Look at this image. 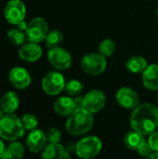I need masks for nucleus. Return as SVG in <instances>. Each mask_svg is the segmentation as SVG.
Instances as JSON below:
<instances>
[{
    "label": "nucleus",
    "instance_id": "14",
    "mask_svg": "<svg viewBox=\"0 0 158 159\" xmlns=\"http://www.w3.org/2000/svg\"><path fill=\"white\" fill-rule=\"evenodd\" d=\"M43 55V49L38 43L34 42H26L22 46H20L19 49V56L21 60L27 62H34L37 61Z\"/></svg>",
    "mask_w": 158,
    "mask_h": 159
},
{
    "label": "nucleus",
    "instance_id": "31",
    "mask_svg": "<svg viewBox=\"0 0 158 159\" xmlns=\"http://www.w3.org/2000/svg\"><path fill=\"white\" fill-rule=\"evenodd\" d=\"M16 26H17L16 28H18L19 30L23 31V32H26L27 27H28V23H27L25 20H21V21H20V22H19Z\"/></svg>",
    "mask_w": 158,
    "mask_h": 159
},
{
    "label": "nucleus",
    "instance_id": "35",
    "mask_svg": "<svg viewBox=\"0 0 158 159\" xmlns=\"http://www.w3.org/2000/svg\"><path fill=\"white\" fill-rule=\"evenodd\" d=\"M156 14H157V17H158V9H157V12H156Z\"/></svg>",
    "mask_w": 158,
    "mask_h": 159
},
{
    "label": "nucleus",
    "instance_id": "17",
    "mask_svg": "<svg viewBox=\"0 0 158 159\" xmlns=\"http://www.w3.org/2000/svg\"><path fill=\"white\" fill-rule=\"evenodd\" d=\"M143 86L152 91L158 89V65L150 64L142 72Z\"/></svg>",
    "mask_w": 158,
    "mask_h": 159
},
{
    "label": "nucleus",
    "instance_id": "33",
    "mask_svg": "<svg viewBox=\"0 0 158 159\" xmlns=\"http://www.w3.org/2000/svg\"><path fill=\"white\" fill-rule=\"evenodd\" d=\"M145 159H158V152H152Z\"/></svg>",
    "mask_w": 158,
    "mask_h": 159
},
{
    "label": "nucleus",
    "instance_id": "28",
    "mask_svg": "<svg viewBox=\"0 0 158 159\" xmlns=\"http://www.w3.org/2000/svg\"><path fill=\"white\" fill-rule=\"evenodd\" d=\"M148 143L154 152H158V129L148 136Z\"/></svg>",
    "mask_w": 158,
    "mask_h": 159
},
{
    "label": "nucleus",
    "instance_id": "18",
    "mask_svg": "<svg viewBox=\"0 0 158 159\" xmlns=\"http://www.w3.org/2000/svg\"><path fill=\"white\" fill-rule=\"evenodd\" d=\"M0 106L5 114H14L20 106V98L14 91H7L0 99Z\"/></svg>",
    "mask_w": 158,
    "mask_h": 159
},
{
    "label": "nucleus",
    "instance_id": "25",
    "mask_svg": "<svg viewBox=\"0 0 158 159\" xmlns=\"http://www.w3.org/2000/svg\"><path fill=\"white\" fill-rule=\"evenodd\" d=\"M83 90V84L76 79H71L66 82L64 87V91L71 97L78 96Z\"/></svg>",
    "mask_w": 158,
    "mask_h": 159
},
{
    "label": "nucleus",
    "instance_id": "15",
    "mask_svg": "<svg viewBox=\"0 0 158 159\" xmlns=\"http://www.w3.org/2000/svg\"><path fill=\"white\" fill-rule=\"evenodd\" d=\"M53 110L60 116H70L76 110L74 99L68 96H61L58 98L53 103Z\"/></svg>",
    "mask_w": 158,
    "mask_h": 159
},
{
    "label": "nucleus",
    "instance_id": "21",
    "mask_svg": "<svg viewBox=\"0 0 158 159\" xmlns=\"http://www.w3.org/2000/svg\"><path fill=\"white\" fill-rule=\"evenodd\" d=\"M147 66H148L147 61L141 56H132L128 60L126 63L127 69L133 74L142 73Z\"/></svg>",
    "mask_w": 158,
    "mask_h": 159
},
{
    "label": "nucleus",
    "instance_id": "26",
    "mask_svg": "<svg viewBox=\"0 0 158 159\" xmlns=\"http://www.w3.org/2000/svg\"><path fill=\"white\" fill-rule=\"evenodd\" d=\"M21 122L23 125V128L25 130H33L37 129V125H38V119L37 117L34 115V114H25L22 116L21 117Z\"/></svg>",
    "mask_w": 158,
    "mask_h": 159
},
{
    "label": "nucleus",
    "instance_id": "20",
    "mask_svg": "<svg viewBox=\"0 0 158 159\" xmlns=\"http://www.w3.org/2000/svg\"><path fill=\"white\" fill-rule=\"evenodd\" d=\"M25 154L24 145L18 142H10V143L7 146L5 155L2 159H21Z\"/></svg>",
    "mask_w": 158,
    "mask_h": 159
},
{
    "label": "nucleus",
    "instance_id": "10",
    "mask_svg": "<svg viewBox=\"0 0 158 159\" xmlns=\"http://www.w3.org/2000/svg\"><path fill=\"white\" fill-rule=\"evenodd\" d=\"M116 102L124 109L134 110L140 105V97L131 88L123 87L119 89L115 95Z\"/></svg>",
    "mask_w": 158,
    "mask_h": 159
},
{
    "label": "nucleus",
    "instance_id": "7",
    "mask_svg": "<svg viewBox=\"0 0 158 159\" xmlns=\"http://www.w3.org/2000/svg\"><path fill=\"white\" fill-rule=\"evenodd\" d=\"M48 33V25L46 20L40 17L34 18L28 22V27L26 30L27 38L30 42L40 43L46 39Z\"/></svg>",
    "mask_w": 158,
    "mask_h": 159
},
{
    "label": "nucleus",
    "instance_id": "32",
    "mask_svg": "<svg viewBox=\"0 0 158 159\" xmlns=\"http://www.w3.org/2000/svg\"><path fill=\"white\" fill-rule=\"evenodd\" d=\"M6 148H7V146L4 143V140L0 137V159L3 158L5 152H6Z\"/></svg>",
    "mask_w": 158,
    "mask_h": 159
},
{
    "label": "nucleus",
    "instance_id": "12",
    "mask_svg": "<svg viewBox=\"0 0 158 159\" xmlns=\"http://www.w3.org/2000/svg\"><path fill=\"white\" fill-rule=\"evenodd\" d=\"M8 81L15 89H25L31 85L32 77L25 68L15 66L8 73Z\"/></svg>",
    "mask_w": 158,
    "mask_h": 159
},
{
    "label": "nucleus",
    "instance_id": "36",
    "mask_svg": "<svg viewBox=\"0 0 158 159\" xmlns=\"http://www.w3.org/2000/svg\"><path fill=\"white\" fill-rule=\"evenodd\" d=\"M157 102H158V93H157Z\"/></svg>",
    "mask_w": 158,
    "mask_h": 159
},
{
    "label": "nucleus",
    "instance_id": "29",
    "mask_svg": "<svg viewBox=\"0 0 158 159\" xmlns=\"http://www.w3.org/2000/svg\"><path fill=\"white\" fill-rule=\"evenodd\" d=\"M153 152L152 148L150 147L149 143H148V141H146L138 150H137V153L140 157H147L151 153Z\"/></svg>",
    "mask_w": 158,
    "mask_h": 159
},
{
    "label": "nucleus",
    "instance_id": "22",
    "mask_svg": "<svg viewBox=\"0 0 158 159\" xmlns=\"http://www.w3.org/2000/svg\"><path fill=\"white\" fill-rule=\"evenodd\" d=\"M7 40L9 41V43L14 46H22L23 44L26 43V40L28 39L26 32L20 31L18 28L10 29L7 32Z\"/></svg>",
    "mask_w": 158,
    "mask_h": 159
},
{
    "label": "nucleus",
    "instance_id": "34",
    "mask_svg": "<svg viewBox=\"0 0 158 159\" xmlns=\"http://www.w3.org/2000/svg\"><path fill=\"white\" fill-rule=\"evenodd\" d=\"M6 114H5V112H4V110L1 108V106H0V120L4 117V116H5Z\"/></svg>",
    "mask_w": 158,
    "mask_h": 159
},
{
    "label": "nucleus",
    "instance_id": "13",
    "mask_svg": "<svg viewBox=\"0 0 158 159\" xmlns=\"http://www.w3.org/2000/svg\"><path fill=\"white\" fill-rule=\"evenodd\" d=\"M47 143V134L42 129H35L29 131L26 139V145L30 152L34 154L43 152Z\"/></svg>",
    "mask_w": 158,
    "mask_h": 159
},
{
    "label": "nucleus",
    "instance_id": "27",
    "mask_svg": "<svg viewBox=\"0 0 158 159\" xmlns=\"http://www.w3.org/2000/svg\"><path fill=\"white\" fill-rule=\"evenodd\" d=\"M48 143H59L61 140V132L57 128H50L46 132Z\"/></svg>",
    "mask_w": 158,
    "mask_h": 159
},
{
    "label": "nucleus",
    "instance_id": "5",
    "mask_svg": "<svg viewBox=\"0 0 158 159\" xmlns=\"http://www.w3.org/2000/svg\"><path fill=\"white\" fill-rule=\"evenodd\" d=\"M107 61L100 53H89L83 57L81 61L82 70L88 75L98 76L105 71Z\"/></svg>",
    "mask_w": 158,
    "mask_h": 159
},
{
    "label": "nucleus",
    "instance_id": "16",
    "mask_svg": "<svg viewBox=\"0 0 158 159\" xmlns=\"http://www.w3.org/2000/svg\"><path fill=\"white\" fill-rule=\"evenodd\" d=\"M42 159H70V152L67 147L59 143H47L42 152Z\"/></svg>",
    "mask_w": 158,
    "mask_h": 159
},
{
    "label": "nucleus",
    "instance_id": "19",
    "mask_svg": "<svg viewBox=\"0 0 158 159\" xmlns=\"http://www.w3.org/2000/svg\"><path fill=\"white\" fill-rule=\"evenodd\" d=\"M147 140L145 139V136H143L142 134L135 131V130H130L129 131L125 137H124V143L125 145L133 151H136L146 142Z\"/></svg>",
    "mask_w": 158,
    "mask_h": 159
},
{
    "label": "nucleus",
    "instance_id": "1",
    "mask_svg": "<svg viewBox=\"0 0 158 159\" xmlns=\"http://www.w3.org/2000/svg\"><path fill=\"white\" fill-rule=\"evenodd\" d=\"M131 129L143 136H149L158 128V107L156 105L144 102L140 104L130 116Z\"/></svg>",
    "mask_w": 158,
    "mask_h": 159
},
{
    "label": "nucleus",
    "instance_id": "8",
    "mask_svg": "<svg viewBox=\"0 0 158 159\" xmlns=\"http://www.w3.org/2000/svg\"><path fill=\"white\" fill-rule=\"evenodd\" d=\"M47 60L50 65L58 71L67 70L72 64L71 54L61 47L49 49L47 52Z\"/></svg>",
    "mask_w": 158,
    "mask_h": 159
},
{
    "label": "nucleus",
    "instance_id": "11",
    "mask_svg": "<svg viewBox=\"0 0 158 159\" xmlns=\"http://www.w3.org/2000/svg\"><path fill=\"white\" fill-rule=\"evenodd\" d=\"M106 103V97L100 89H92L84 96V108L91 114L102 111Z\"/></svg>",
    "mask_w": 158,
    "mask_h": 159
},
{
    "label": "nucleus",
    "instance_id": "3",
    "mask_svg": "<svg viewBox=\"0 0 158 159\" xmlns=\"http://www.w3.org/2000/svg\"><path fill=\"white\" fill-rule=\"evenodd\" d=\"M21 118L15 114H6L0 120V137L4 141L15 142L24 136Z\"/></svg>",
    "mask_w": 158,
    "mask_h": 159
},
{
    "label": "nucleus",
    "instance_id": "30",
    "mask_svg": "<svg viewBox=\"0 0 158 159\" xmlns=\"http://www.w3.org/2000/svg\"><path fill=\"white\" fill-rule=\"evenodd\" d=\"M74 102L76 105V109L78 108H84V97L83 96H76L74 98Z\"/></svg>",
    "mask_w": 158,
    "mask_h": 159
},
{
    "label": "nucleus",
    "instance_id": "23",
    "mask_svg": "<svg viewBox=\"0 0 158 159\" xmlns=\"http://www.w3.org/2000/svg\"><path fill=\"white\" fill-rule=\"evenodd\" d=\"M63 36L61 32H60L59 30H51L48 31L47 36H46V46L48 49H52L55 48L60 47L61 43L62 42Z\"/></svg>",
    "mask_w": 158,
    "mask_h": 159
},
{
    "label": "nucleus",
    "instance_id": "2",
    "mask_svg": "<svg viewBox=\"0 0 158 159\" xmlns=\"http://www.w3.org/2000/svg\"><path fill=\"white\" fill-rule=\"evenodd\" d=\"M93 125V114L85 108H78L68 116L65 123V129L66 131L73 136H83L90 131Z\"/></svg>",
    "mask_w": 158,
    "mask_h": 159
},
{
    "label": "nucleus",
    "instance_id": "4",
    "mask_svg": "<svg viewBox=\"0 0 158 159\" xmlns=\"http://www.w3.org/2000/svg\"><path fill=\"white\" fill-rule=\"evenodd\" d=\"M102 149V140L95 135H88L81 138L75 143V154L81 159L96 157Z\"/></svg>",
    "mask_w": 158,
    "mask_h": 159
},
{
    "label": "nucleus",
    "instance_id": "24",
    "mask_svg": "<svg viewBox=\"0 0 158 159\" xmlns=\"http://www.w3.org/2000/svg\"><path fill=\"white\" fill-rule=\"evenodd\" d=\"M115 48H116L115 42L110 38H107L102 40L99 45V53L102 55L104 58H108L115 53Z\"/></svg>",
    "mask_w": 158,
    "mask_h": 159
},
{
    "label": "nucleus",
    "instance_id": "9",
    "mask_svg": "<svg viewBox=\"0 0 158 159\" xmlns=\"http://www.w3.org/2000/svg\"><path fill=\"white\" fill-rule=\"evenodd\" d=\"M26 16V7L20 0L8 1L4 8V17L10 24L17 25L21 20H24Z\"/></svg>",
    "mask_w": 158,
    "mask_h": 159
},
{
    "label": "nucleus",
    "instance_id": "6",
    "mask_svg": "<svg viewBox=\"0 0 158 159\" xmlns=\"http://www.w3.org/2000/svg\"><path fill=\"white\" fill-rule=\"evenodd\" d=\"M65 78L58 71H50L45 75L42 79V89L49 96H57L64 90Z\"/></svg>",
    "mask_w": 158,
    "mask_h": 159
}]
</instances>
